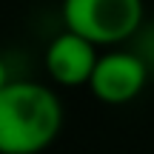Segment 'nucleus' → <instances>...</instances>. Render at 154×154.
<instances>
[{
	"label": "nucleus",
	"instance_id": "f257e3e1",
	"mask_svg": "<svg viewBox=\"0 0 154 154\" xmlns=\"http://www.w3.org/2000/svg\"><path fill=\"white\" fill-rule=\"evenodd\" d=\"M60 126L63 109L49 86L11 80L0 91V154H40Z\"/></svg>",
	"mask_w": 154,
	"mask_h": 154
},
{
	"label": "nucleus",
	"instance_id": "f03ea898",
	"mask_svg": "<svg viewBox=\"0 0 154 154\" xmlns=\"http://www.w3.org/2000/svg\"><path fill=\"white\" fill-rule=\"evenodd\" d=\"M66 32L94 46L128 40L143 23V0H63Z\"/></svg>",
	"mask_w": 154,
	"mask_h": 154
},
{
	"label": "nucleus",
	"instance_id": "7ed1b4c3",
	"mask_svg": "<svg viewBox=\"0 0 154 154\" xmlns=\"http://www.w3.org/2000/svg\"><path fill=\"white\" fill-rule=\"evenodd\" d=\"M146 80H149V69H146L143 57L131 54V51H109V54L97 57L88 88L103 103L123 106L143 91Z\"/></svg>",
	"mask_w": 154,
	"mask_h": 154
},
{
	"label": "nucleus",
	"instance_id": "20e7f679",
	"mask_svg": "<svg viewBox=\"0 0 154 154\" xmlns=\"http://www.w3.org/2000/svg\"><path fill=\"white\" fill-rule=\"evenodd\" d=\"M97 46L74 32H63L46 49V69L60 86H88L97 66Z\"/></svg>",
	"mask_w": 154,
	"mask_h": 154
},
{
	"label": "nucleus",
	"instance_id": "39448f33",
	"mask_svg": "<svg viewBox=\"0 0 154 154\" xmlns=\"http://www.w3.org/2000/svg\"><path fill=\"white\" fill-rule=\"evenodd\" d=\"M11 83V77H9V69H6V60L0 57V91H3L6 86Z\"/></svg>",
	"mask_w": 154,
	"mask_h": 154
}]
</instances>
